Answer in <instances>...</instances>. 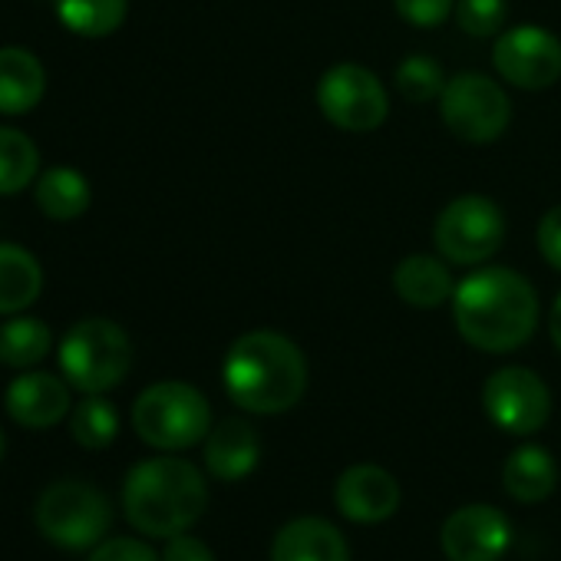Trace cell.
I'll use <instances>...</instances> for the list:
<instances>
[{
  "label": "cell",
  "instance_id": "obj_29",
  "mask_svg": "<svg viewBox=\"0 0 561 561\" xmlns=\"http://www.w3.org/2000/svg\"><path fill=\"white\" fill-rule=\"evenodd\" d=\"M87 561H159V558L149 545L136 541V538H110V541L96 545Z\"/></svg>",
  "mask_w": 561,
  "mask_h": 561
},
{
  "label": "cell",
  "instance_id": "obj_15",
  "mask_svg": "<svg viewBox=\"0 0 561 561\" xmlns=\"http://www.w3.org/2000/svg\"><path fill=\"white\" fill-rule=\"evenodd\" d=\"M261 459V439L257 430L241 420L228 416L205 436V466L221 482H238L254 472Z\"/></svg>",
  "mask_w": 561,
  "mask_h": 561
},
{
  "label": "cell",
  "instance_id": "obj_11",
  "mask_svg": "<svg viewBox=\"0 0 561 561\" xmlns=\"http://www.w3.org/2000/svg\"><path fill=\"white\" fill-rule=\"evenodd\" d=\"M492 64L518 90H548L561 77V41L545 27H512L495 37Z\"/></svg>",
  "mask_w": 561,
  "mask_h": 561
},
{
  "label": "cell",
  "instance_id": "obj_16",
  "mask_svg": "<svg viewBox=\"0 0 561 561\" xmlns=\"http://www.w3.org/2000/svg\"><path fill=\"white\" fill-rule=\"evenodd\" d=\"M271 561H351V548L341 528L324 518L305 515L274 535Z\"/></svg>",
  "mask_w": 561,
  "mask_h": 561
},
{
  "label": "cell",
  "instance_id": "obj_28",
  "mask_svg": "<svg viewBox=\"0 0 561 561\" xmlns=\"http://www.w3.org/2000/svg\"><path fill=\"white\" fill-rule=\"evenodd\" d=\"M393 8L413 27H439L453 14L456 0H393Z\"/></svg>",
  "mask_w": 561,
  "mask_h": 561
},
{
  "label": "cell",
  "instance_id": "obj_30",
  "mask_svg": "<svg viewBox=\"0 0 561 561\" xmlns=\"http://www.w3.org/2000/svg\"><path fill=\"white\" fill-rule=\"evenodd\" d=\"M538 251L554 271H561V205H554V208H548L541 215V221H538Z\"/></svg>",
  "mask_w": 561,
  "mask_h": 561
},
{
  "label": "cell",
  "instance_id": "obj_19",
  "mask_svg": "<svg viewBox=\"0 0 561 561\" xmlns=\"http://www.w3.org/2000/svg\"><path fill=\"white\" fill-rule=\"evenodd\" d=\"M44 291V267L41 261L21 248L0 241V314L27 311Z\"/></svg>",
  "mask_w": 561,
  "mask_h": 561
},
{
  "label": "cell",
  "instance_id": "obj_12",
  "mask_svg": "<svg viewBox=\"0 0 561 561\" xmlns=\"http://www.w3.org/2000/svg\"><path fill=\"white\" fill-rule=\"evenodd\" d=\"M449 561H499L512 545V525L495 505H462L439 531Z\"/></svg>",
  "mask_w": 561,
  "mask_h": 561
},
{
  "label": "cell",
  "instance_id": "obj_32",
  "mask_svg": "<svg viewBox=\"0 0 561 561\" xmlns=\"http://www.w3.org/2000/svg\"><path fill=\"white\" fill-rule=\"evenodd\" d=\"M548 334H551L554 347L561 351V295H558V301L551 305V314H548Z\"/></svg>",
  "mask_w": 561,
  "mask_h": 561
},
{
  "label": "cell",
  "instance_id": "obj_7",
  "mask_svg": "<svg viewBox=\"0 0 561 561\" xmlns=\"http://www.w3.org/2000/svg\"><path fill=\"white\" fill-rule=\"evenodd\" d=\"M439 116L462 142L485 146L505 133L512 119V103L495 80L482 73H456L453 80H446V90L439 96Z\"/></svg>",
  "mask_w": 561,
  "mask_h": 561
},
{
  "label": "cell",
  "instance_id": "obj_5",
  "mask_svg": "<svg viewBox=\"0 0 561 561\" xmlns=\"http://www.w3.org/2000/svg\"><path fill=\"white\" fill-rule=\"evenodd\" d=\"M133 426L152 449L179 453L208 436L211 407L192 383L162 380L142 390L133 403Z\"/></svg>",
  "mask_w": 561,
  "mask_h": 561
},
{
  "label": "cell",
  "instance_id": "obj_17",
  "mask_svg": "<svg viewBox=\"0 0 561 561\" xmlns=\"http://www.w3.org/2000/svg\"><path fill=\"white\" fill-rule=\"evenodd\" d=\"M47 93L44 64L24 47H0V113L24 116Z\"/></svg>",
  "mask_w": 561,
  "mask_h": 561
},
{
  "label": "cell",
  "instance_id": "obj_6",
  "mask_svg": "<svg viewBox=\"0 0 561 561\" xmlns=\"http://www.w3.org/2000/svg\"><path fill=\"white\" fill-rule=\"evenodd\" d=\"M37 528L64 551H87L103 541L113 525L110 499L83 482V479H60L54 482L34 508Z\"/></svg>",
  "mask_w": 561,
  "mask_h": 561
},
{
  "label": "cell",
  "instance_id": "obj_22",
  "mask_svg": "<svg viewBox=\"0 0 561 561\" xmlns=\"http://www.w3.org/2000/svg\"><path fill=\"white\" fill-rule=\"evenodd\" d=\"M129 0H57L60 24L77 37H110L123 27Z\"/></svg>",
  "mask_w": 561,
  "mask_h": 561
},
{
  "label": "cell",
  "instance_id": "obj_26",
  "mask_svg": "<svg viewBox=\"0 0 561 561\" xmlns=\"http://www.w3.org/2000/svg\"><path fill=\"white\" fill-rule=\"evenodd\" d=\"M397 90L410 100V103H430L439 100L446 90V77L443 67L433 57L413 54L397 67Z\"/></svg>",
  "mask_w": 561,
  "mask_h": 561
},
{
  "label": "cell",
  "instance_id": "obj_4",
  "mask_svg": "<svg viewBox=\"0 0 561 561\" xmlns=\"http://www.w3.org/2000/svg\"><path fill=\"white\" fill-rule=\"evenodd\" d=\"M133 367L129 334L106 318L77 321L60 341V370L80 393H106L126 380Z\"/></svg>",
  "mask_w": 561,
  "mask_h": 561
},
{
  "label": "cell",
  "instance_id": "obj_31",
  "mask_svg": "<svg viewBox=\"0 0 561 561\" xmlns=\"http://www.w3.org/2000/svg\"><path fill=\"white\" fill-rule=\"evenodd\" d=\"M162 561H215L211 548L202 541V538H192V535H172L165 551H162Z\"/></svg>",
  "mask_w": 561,
  "mask_h": 561
},
{
  "label": "cell",
  "instance_id": "obj_10",
  "mask_svg": "<svg viewBox=\"0 0 561 561\" xmlns=\"http://www.w3.org/2000/svg\"><path fill=\"white\" fill-rule=\"evenodd\" d=\"M482 407L489 420L512 436L538 433L551 416V393L545 380L528 367H502L482 387Z\"/></svg>",
  "mask_w": 561,
  "mask_h": 561
},
{
  "label": "cell",
  "instance_id": "obj_9",
  "mask_svg": "<svg viewBox=\"0 0 561 561\" xmlns=\"http://www.w3.org/2000/svg\"><path fill=\"white\" fill-rule=\"evenodd\" d=\"M318 106L328 123L347 133H370L390 113V96L377 73L357 64L331 67L318 83Z\"/></svg>",
  "mask_w": 561,
  "mask_h": 561
},
{
  "label": "cell",
  "instance_id": "obj_14",
  "mask_svg": "<svg viewBox=\"0 0 561 561\" xmlns=\"http://www.w3.org/2000/svg\"><path fill=\"white\" fill-rule=\"evenodd\" d=\"M4 403L14 423L27 430H50L70 413V387L47 370H31L8 387Z\"/></svg>",
  "mask_w": 561,
  "mask_h": 561
},
{
  "label": "cell",
  "instance_id": "obj_21",
  "mask_svg": "<svg viewBox=\"0 0 561 561\" xmlns=\"http://www.w3.org/2000/svg\"><path fill=\"white\" fill-rule=\"evenodd\" d=\"M37 205L54 221H73L90 208V182L67 165L47 169L37 179Z\"/></svg>",
  "mask_w": 561,
  "mask_h": 561
},
{
  "label": "cell",
  "instance_id": "obj_20",
  "mask_svg": "<svg viewBox=\"0 0 561 561\" xmlns=\"http://www.w3.org/2000/svg\"><path fill=\"white\" fill-rule=\"evenodd\" d=\"M502 485L515 502H545L558 485L554 459L541 446H518L502 466Z\"/></svg>",
  "mask_w": 561,
  "mask_h": 561
},
{
  "label": "cell",
  "instance_id": "obj_8",
  "mask_svg": "<svg viewBox=\"0 0 561 561\" xmlns=\"http://www.w3.org/2000/svg\"><path fill=\"white\" fill-rule=\"evenodd\" d=\"M433 238L446 261L482 264L505 241V215L485 195H459L439 211Z\"/></svg>",
  "mask_w": 561,
  "mask_h": 561
},
{
  "label": "cell",
  "instance_id": "obj_23",
  "mask_svg": "<svg viewBox=\"0 0 561 561\" xmlns=\"http://www.w3.org/2000/svg\"><path fill=\"white\" fill-rule=\"evenodd\" d=\"M50 328L41 318H11L8 324H0V364L31 370L50 354Z\"/></svg>",
  "mask_w": 561,
  "mask_h": 561
},
{
  "label": "cell",
  "instance_id": "obj_25",
  "mask_svg": "<svg viewBox=\"0 0 561 561\" xmlns=\"http://www.w3.org/2000/svg\"><path fill=\"white\" fill-rule=\"evenodd\" d=\"M70 433L83 449H106L119 433V413L103 393H87L70 413Z\"/></svg>",
  "mask_w": 561,
  "mask_h": 561
},
{
  "label": "cell",
  "instance_id": "obj_33",
  "mask_svg": "<svg viewBox=\"0 0 561 561\" xmlns=\"http://www.w3.org/2000/svg\"><path fill=\"white\" fill-rule=\"evenodd\" d=\"M0 459H4V433H0Z\"/></svg>",
  "mask_w": 561,
  "mask_h": 561
},
{
  "label": "cell",
  "instance_id": "obj_24",
  "mask_svg": "<svg viewBox=\"0 0 561 561\" xmlns=\"http://www.w3.org/2000/svg\"><path fill=\"white\" fill-rule=\"evenodd\" d=\"M41 152L37 146L11 126H0V195H18L37 182Z\"/></svg>",
  "mask_w": 561,
  "mask_h": 561
},
{
  "label": "cell",
  "instance_id": "obj_2",
  "mask_svg": "<svg viewBox=\"0 0 561 561\" xmlns=\"http://www.w3.org/2000/svg\"><path fill=\"white\" fill-rule=\"evenodd\" d=\"M221 377L234 407L244 413L274 416L301 403L308 390V360L285 334L251 331L228 347Z\"/></svg>",
  "mask_w": 561,
  "mask_h": 561
},
{
  "label": "cell",
  "instance_id": "obj_18",
  "mask_svg": "<svg viewBox=\"0 0 561 561\" xmlns=\"http://www.w3.org/2000/svg\"><path fill=\"white\" fill-rule=\"evenodd\" d=\"M393 291L400 301L413 308H439L453 301V274L439 257L430 254H410L393 267Z\"/></svg>",
  "mask_w": 561,
  "mask_h": 561
},
{
  "label": "cell",
  "instance_id": "obj_27",
  "mask_svg": "<svg viewBox=\"0 0 561 561\" xmlns=\"http://www.w3.org/2000/svg\"><path fill=\"white\" fill-rule=\"evenodd\" d=\"M508 0H456V24L469 37H492L505 27Z\"/></svg>",
  "mask_w": 561,
  "mask_h": 561
},
{
  "label": "cell",
  "instance_id": "obj_13",
  "mask_svg": "<svg viewBox=\"0 0 561 561\" xmlns=\"http://www.w3.org/2000/svg\"><path fill=\"white\" fill-rule=\"evenodd\" d=\"M334 499L344 518L357 525H377L400 508V482L383 466L360 462L341 472Z\"/></svg>",
  "mask_w": 561,
  "mask_h": 561
},
{
  "label": "cell",
  "instance_id": "obj_3",
  "mask_svg": "<svg viewBox=\"0 0 561 561\" xmlns=\"http://www.w3.org/2000/svg\"><path fill=\"white\" fill-rule=\"evenodd\" d=\"M208 505L202 472L175 456L136 462L123 482V508L133 528L149 538H172L188 531Z\"/></svg>",
  "mask_w": 561,
  "mask_h": 561
},
{
  "label": "cell",
  "instance_id": "obj_1",
  "mask_svg": "<svg viewBox=\"0 0 561 561\" xmlns=\"http://www.w3.org/2000/svg\"><path fill=\"white\" fill-rule=\"evenodd\" d=\"M453 321L466 344L485 354L525 347L538 328V298L512 267H482L453 291Z\"/></svg>",
  "mask_w": 561,
  "mask_h": 561
}]
</instances>
